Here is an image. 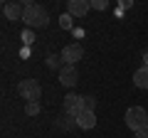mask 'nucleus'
I'll list each match as a JSON object with an SVG mask.
<instances>
[{
	"mask_svg": "<svg viewBox=\"0 0 148 138\" xmlns=\"http://www.w3.org/2000/svg\"><path fill=\"white\" fill-rule=\"evenodd\" d=\"M133 133H136V138H148V126L138 128V131H133Z\"/></svg>",
	"mask_w": 148,
	"mask_h": 138,
	"instance_id": "17",
	"label": "nucleus"
},
{
	"mask_svg": "<svg viewBox=\"0 0 148 138\" xmlns=\"http://www.w3.org/2000/svg\"><path fill=\"white\" fill-rule=\"evenodd\" d=\"M40 111H42V104H40V101H27L25 104V113L27 116H37Z\"/></svg>",
	"mask_w": 148,
	"mask_h": 138,
	"instance_id": "12",
	"label": "nucleus"
},
{
	"mask_svg": "<svg viewBox=\"0 0 148 138\" xmlns=\"http://www.w3.org/2000/svg\"><path fill=\"white\" fill-rule=\"evenodd\" d=\"M47 67H49V69H57V72H59V69L64 67L62 54H49V57H47Z\"/></svg>",
	"mask_w": 148,
	"mask_h": 138,
	"instance_id": "11",
	"label": "nucleus"
},
{
	"mask_svg": "<svg viewBox=\"0 0 148 138\" xmlns=\"http://www.w3.org/2000/svg\"><path fill=\"white\" fill-rule=\"evenodd\" d=\"M82 57H84V47H82V44H77V42L67 44V47L62 49V62L69 64V67H77V62H79Z\"/></svg>",
	"mask_w": 148,
	"mask_h": 138,
	"instance_id": "5",
	"label": "nucleus"
},
{
	"mask_svg": "<svg viewBox=\"0 0 148 138\" xmlns=\"http://www.w3.org/2000/svg\"><path fill=\"white\" fill-rule=\"evenodd\" d=\"M17 94L27 101H40V96H42V86H40V81L37 79H22L20 84H17Z\"/></svg>",
	"mask_w": 148,
	"mask_h": 138,
	"instance_id": "2",
	"label": "nucleus"
},
{
	"mask_svg": "<svg viewBox=\"0 0 148 138\" xmlns=\"http://www.w3.org/2000/svg\"><path fill=\"white\" fill-rule=\"evenodd\" d=\"M74 123H77L79 128H84V131H89V128L96 126V113L94 111H82L79 116L74 118Z\"/></svg>",
	"mask_w": 148,
	"mask_h": 138,
	"instance_id": "9",
	"label": "nucleus"
},
{
	"mask_svg": "<svg viewBox=\"0 0 148 138\" xmlns=\"http://www.w3.org/2000/svg\"><path fill=\"white\" fill-rule=\"evenodd\" d=\"M62 106H64V111H67L72 118H77L82 111H84V99H82L79 94H67L64 101H62Z\"/></svg>",
	"mask_w": 148,
	"mask_h": 138,
	"instance_id": "4",
	"label": "nucleus"
},
{
	"mask_svg": "<svg viewBox=\"0 0 148 138\" xmlns=\"http://www.w3.org/2000/svg\"><path fill=\"white\" fill-rule=\"evenodd\" d=\"M27 30H37V27H45L49 22V15L42 5H35V3H25V17H22Z\"/></svg>",
	"mask_w": 148,
	"mask_h": 138,
	"instance_id": "1",
	"label": "nucleus"
},
{
	"mask_svg": "<svg viewBox=\"0 0 148 138\" xmlns=\"http://www.w3.org/2000/svg\"><path fill=\"white\" fill-rule=\"evenodd\" d=\"M143 67H148V52L143 54Z\"/></svg>",
	"mask_w": 148,
	"mask_h": 138,
	"instance_id": "18",
	"label": "nucleus"
},
{
	"mask_svg": "<svg viewBox=\"0 0 148 138\" xmlns=\"http://www.w3.org/2000/svg\"><path fill=\"white\" fill-rule=\"evenodd\" d=\"M84 99V111H96V99L94 96H82Z\"/></svg>",
	"mask_w": 148,
	"mask_h": 138,
	"instance_id": "14",
	"label": "nucleus"
},
{
	"mask_svg": "<svg viewBox=\"0 0 148 138\" xmlns=\"http://www.w3.org/2000/svg\"><path fill=\"white\" fill-rule=\"evenodd\" d=\"M133 84L138 89H148V67H138L133 72Z\"/></svg>",
	"mask_w": 148,
	"mask_h": 138,
	"instance_id": "10",
	"label": "nucleus"
},
{
	"mask_svg": "<svg viewBox=\"0 0 148 138\" xmlns=\"http://www.w3.org/2000/svg\"><path fill=\"white\" fill-rule=\"evenodd\" d=\"M91 8H94V10H106L109 3H106V0H91Z\"/></svg>",
	"mask_w": 148,
	"mask_h": 138,
	"instance_id": "15",
	"label": "nucleus"
},
{
	"mask_svg": "<svg viewBox=\"0 0 148 138\" xmlns=\"http://www.w3.org/2000/svg\"><path fill=\"white\" fill-rule=\"evenodd\" d=\"M59 81H62L64 86H77V81H79V72H77V67H69V64H64L62 69H59Z\"/></svg>",
	"mask_w": 148,
	"mask_h": 138,
	"instance_id": "6",
	"label": "nucleus"
},
{
	"mask_svg": "<svg viewBox=\"0 0 148 138\" xmlns=\"http://www.w3.org/2000/svg\"><path fill=\"white\" fill-rule=\"evenodd\" d=\"M89 10H91V3H86V0H69L67 5V12L72 17H84Z\"/></svg>",
	"mask_w": 148,
	"mask_h": 138,
	"instance_id": "7",
	"label": "nucleus"
},
{
	"mask_svg": "<svg viewBox=\"0 0 148 138\" xmlns=\"http://www.w3.org/2000/svg\"><path fill=\"white\" fill-rule=\"evenodd\" d=\"M123 118H126V126L131 128V131H138V128L148 126V111L143 106H131Z\"/></svg>",
	"mask_w": 148,
	"mask_h": 138,
	"instance_id": "3",
	"label": "nucleus"
},
{
	"mask_svg": "<svg viewBox=\"0 0 148 138\" xmlns=\"http://www.w3.org/2000/svg\"><path fill=\"white\" fill-rule=\"evenodd\" d=\"M3 12H5L8 20L17 22V20L25 17V5H20V3H5V5H3Z\"/></svg>",
	"mask_w": 148,
	"mask_h": 138,
	"instance_id": "8",
	"label": "nucleus"
},
{
	"mask_svg": "<svg viewBox=\"0 0 148 138\" xmlns=\"http://www.w3.org/2000/svg\"><path fill=\"white\" fill-rule=\"evenodd\" d=\"M59 27H62V30H72V15H69V12H64V15L59 17Z\"/></svg>",
	"mask_w": 148,
	"mask_h": 138,
	"instance_id": "13",
	"label": "nucleus"
},
{
	"mask_svg": "<svg viewBox=\"0 0 148 138\" xmlns=\"http://www.w3.org/2000/svg\"><path fill=\"white\" fill-rule=\"evenodd\" d=\"M22 42H25V44H32V42H35V37H32V30H25V32H22Z\"/></svg>",
	"mask_w": 148,
	"mask_h": 138,
	"instance_id": "16",
	"label": "nucleus"
}]
</instances>
